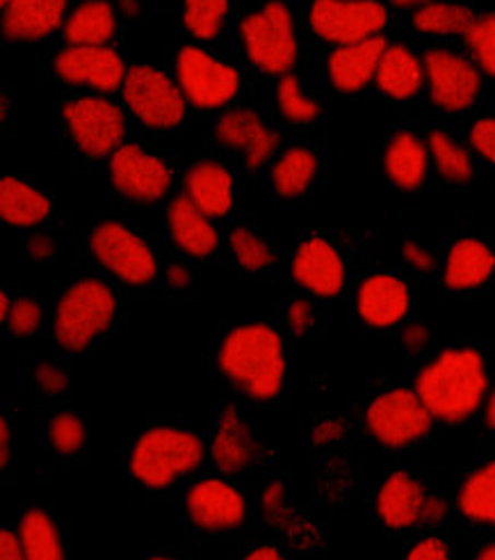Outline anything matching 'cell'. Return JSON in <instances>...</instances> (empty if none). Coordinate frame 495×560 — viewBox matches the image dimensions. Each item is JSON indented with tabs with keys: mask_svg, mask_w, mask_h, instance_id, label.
I'll return each mask as SVG.
<instances>
[{
	"mask_svg": "<svg viewBox=\"0 0 495 560\" xmlns=\"http://www.w3.org/2000/svg\"><path fill=\"white\" fill-rule=\"evenodd\" d=\"M465 44L471 48L478 67L495 79V14H480L465 31Z\"/></svg>",
	"mask_w": 495,
	"mask_h": 560,
	"instance_id": "obj_39",
	"label": "cell"
},
{
	"mask_svg": "<svg viewBox=\"0 0 495 560\" xmlns=\"http://www.w3.org/2000/svg\"><path fill=\"white\" fill-rule=\"evenodd\" d=\"M283 501H285L283 486L281 482H272V486H268L263 492V511L274 517L283 511Z\"/></svg>",
	"mask_w": 495,
	"mask_h": 560,
	"instance_id": "obj_50",
	"label": "cell"
},
{
	"mask_svg": "<svg viewBox=\"0 0 495 560\" xmlns=\"http://www.w3.org/2000/svg\"><path fill=\"white\" fill-rule=\"evenodd\" d=\"M288 325L293 335H306L313 325V310L306 300H295L288 310Z\"/></svg>",
	"mask_w": 495,
	"mask_h": 560,
	"instance_id": "obj_45",
	"label": "cell"
},
{
	"mask_svg": "<svg viewBox=\"0 0 495 560\" xmlns=\"http://www.w3.org/2000/svg\"><path fill=\"white\" fill-rule=\"evenodd\" d=\"M390 3H393L396 8H402V10H419L421 5H425L427 0H390Z\"/></svg>",
	"mask_w": 495,
	"mask_h": 560,
	"instance_id": "obj_57",
	"label": "cell"
},
{
	"mask_svg": "<svg viewBox=\"0 0 495 560\" xmlns=\"http://www.w3.org/2000/svg\"><path fill=\"white\" fill-rule=\"evenodd\" d=\"M495 272V254L478 238L457 241L443 266V282L450 291H475L484 287Z\"/></svg>",
	"mask_w": 495,
	"mask_h": 560,
	"instance_id": "obj_23",
	"label": "cell"
},
{
	"mask_svg": "<svg viewBox=\"0 0 495 560\" xmlns=\"http://www.w3.org/2000/svg\"><path fill=\"white\" fill-rule=\"evenodd\" d=\"M33 380H35L37 389L48 396H60L69 387V377L56 364H46V362L35 366Z\"/></svg>",
	"mask_w": 495,
	"mask_h": 560,
	"instance_id": "obj_42",
	"label": "cell"
},
{
	"mask_svg": "<svg viewBox=\"0 0 495 560\" xmlns=\"http://www.w3.org/2000/svg\"><path fill=\"white\" fill-rule=\"evenodd\" d=\"M402 254H404V261H406L411 268L421 270V272H429V270H434V266H436L434 254H432L425 245H421L419 241H406L404 247H402Z\"/></svg>",
	"mask_w": 495,
	"mask_h": 560,
	"instance_id": "obj_43",
	"label": "cell"
},
{
	"mask_svg": "<svg viewBox=\"0 0 495 560\" xmlns=\"http://www.w3.org/2000/svg\"><path fill=\"white\" fill-rule=\"evenodd\" d=\"M343 438H345L343 421L327 419V421H320L316 428H313V444H316V446H329V444L341 442Z\"/></svg>",
	"mask_w": 495,
	"mask_h": 560,
	"instance_id": "obj_44",
	"label": "cell"
},
{
	"mask_svg": "<svg viewBox=\"0 0 495 560\" xmlns=\"http://www.w3.org/2000/svg\"><path fill=\"white\" fill-rule=\"evenodd\" d=\"M56 73L71 85L115 92L126 81V65L108 46H69L56 58Z\"/></svg>",
	"mask_w": 495,
	"mask_h": 560,
	"instance_id": "obj_14",
	"label": "cell"
},
{
	"mask_svg": "<svg viewBox=\"0 0 495 560\" xmlns=\"http://www.w3.org/2000/svg\"><path fill=\"white\" fill-rule=\"evenodd\" d=\"M432 101L446 113H463L475 104L482 88L480 69L450 50L432 48L423 58Z\"/></svg>",
	"mask_w": 495,
	"mask_h": 560,
	"instance_id": "obj_12",
	"label": "cell"
},
{
	"mask_svg": "<svg viewBox=\"0 0 495 560\" xmlns=\"http://www.w3.org/2000/svg\"><path fill=\"white\" fill-rule=\"evenodd\" d=\"M42 325V307L31 298H19L12 304L8 329L14 337H31Z\"/></svg>",
	"mask_w": 495,
	"mask_h": 560,
	"instance_id": "obj_40",
	"label": "cell"
},
{
	"mask_svg": "<svg viewBox=\"0 0 495 560\" xmlns=\"http://www.w3.org/2000/svg\"><path fill=\"white\" fill-rule=\"evenodd\" d=\"M429 343V327L423 323H413L402 332V346L411 352H419Z\"/></svg>",
	"mask_w": 495,
	"mask_h": 560,
	"instance_id": "obj_47",
	"label": "cell"
},
{
	"mask_svg": "<svg viewBox=\"0 0 495 560\" xmlns=\"http://www.w3.org/2000/svg\"><path fill=\"white\" fill-rule=\"evenodd\" d=\"M217 366L249 400L270 402L281 394L285 377L281 337L263 323L233 327L220 346Z\"/></svg>",
	"mask_w": 495,
	"mask_h": 560,
	"instance_id": "obj_2",
	"label": "cell"
},
{
	"mask_svg": "<svg viewBox=\"0 0 495 560\" xmlns=\"http://www.w3.org/2000/svg\"><path fill=\"white\" fill-rule=\"evenodd\" d=\"M176 73L186 98L201 110L226 106L240 90V75L236 69L203 54V50L195 46L180 48Z\"/></svg>",
	"mask_w": 495,
	"mask_h": 560,
	"instance_id": "obj_11",
	"label": "cell"
},
{
	"mask_svg": "<svg viewBox=\"0 0 495 560\" xmlns=\"http://www.w3.org/2000/svg\"><path fill=\"white\" fill-rule=\"evenodd\" d=\"M28 254L35 261H50L56 257V241L50 236L37 234L28 241Z\"/></svg>",
	"mask_w": 495,
	"mask_h": 560,
	"instance_id": "obj_48",
	"label": "cell"
},
{
	"mask_svg": "<svg viewBox=\"0 0 495 560\" xmlns=\"http://www.w3.org/2000/svg\"><path fill=\"white\" fill-rule=\"evenodd\" d=\"M388 12L377 0H313L310 28L320 39L347 46L381 35Z\"/></svg>",
	"mask_w": 495,
	"mask_h": 560,
	"instance_id": "obj_9",
	"label": "cell"
},
{
	"mask_svg": "<svg viewBox=\"0 0 495 560\" xmlns=\"http://www.w3.org/2000/svg\"><path fill=\"white\" fill-rule=\"evenodd\" d=\"M167 226L174 245L188 257L203 259L220 247V234L197 203L188 195L172 199L167 209Z\"/></svg>",
	"mask_w": 495,
	"mask_h": 560,
	"instance_id": "obj_21",
	"label": "cell"
},
{
	"mask_svg": "<svg viewBox=\"0 0 495 560\" xmlns=\"http://www.w3.org/2000/svg\"><path fill=\"white\" fill-rule=\"evenodd\" d=\"M427 147L434 159L436 172L443 176V179L459 186L473 182L475 167H473L471 154H468V149L461 142H457L446 131H432L427 138Z\"/></svg>",
	"mask_w": 495,
	"mask_h": 560,
	"instance_id": "obj_34",
	"label": "cell"
},
{
	"mask_svg": "<svg viewBox=\"0 0 495 560\" xmlns=\"http://www.w3.org/2000/svg\"><path fill=\"white\" fill-rule=\"evenodd\" d=\"M10 3V0H3V5H8Z\"/></svg>",
	"mask_w": 495,
	"mask_h": 560,
	"instance_id": "obj_60",
	"label": "cell"
},
{
	"mask_svg": "<svg viewBox=\"0 0 495 560\" xmlns=\"http://www.w3.org/2000/svg\"><path fill=\"white\" fill-rule=\"evenodd\" d=\"M461 513L478 524H495V460L482 465L459 490Z\"/></svg>",
	"mask_w": 495,
	"mask_h": 560,
	"instance_id": "obj_32",
	"label": "cell"
},
{
	"mask_svg": "<svg viewBox=\"0 0 495 560\" xmlns=\"http://www.w3.org/2000/svg\"><path fill=\"white\" fill-rule=\"evenodd\" d=\"M293 277L308 293L333 298L345 289V261L329 241L308 238L295 254Z\"/></svg>",
	"mask_w": 495,
	"mask_h": 560,
	"instance_id": "obj_17",
	"label": "cell"
},
{
	"mask_svg": "<svg viewBox=\"0 0 495 560\" xmlns=\"http://www.w3.org/2000/svg\"><path fill=\"white\" fill-rule=\"evenodd\" d=\"M488 375L475 348H448L423 369L415 392L434 419L459 425L473 419L484 402Z\"/></svg>",
	"mask_w": 495,
	"mask_h": 560,
	"instance_id": "obj_1",
	"label": "cell"
},
{
	"mask_svg": "<svg viewBox=\"0 0 495 560\" xmlns=\"http://www.w3.org/2000/svg\"><path fill=\"white\" fill-rule=\"evenodd\" d=\"M190 522L208 533L233 530L245 522L247 505L243 494L224 480H201L188 494Z\"/></svg>",
	"mask_w": 495,
	"mask_h": 560,
	"instance_id": "obj_15",
	"label": "cell"
},
{
	"mask_svg": "<svg viewBox=\"0 0 495 560\" xmlns=\"http://www.w3.org/2000/svg\"><path fill=\"white\" fill-rule=\"evenodd\" d=\"M258 448L260 446L245 419L233 407H226L213 440L215 467L222 474H240L256 460Z\"/></svg>",
	"mask_w": 495,
	"mask_h": 560,
	"instance_id": "obj_25",
	"label": "cell"
},
{
	"mask_svg": "<svg viewBox=\"0 0 495 560\" xmlns=\"http://www.w3.org/2000/svg\"><path fill=\"white\" fill-rule=\"evenodd\" d=\"M318 174V156L310 149L293 147L274 163L272 184L281 197H302Z\"/></svg>",
	"mask_w": 495,
	"mask_h": 560,
	"instance_id": "obj_30",
	"label": "cell"
},
{
	"mask_svg": "<svg viewBox=\"0 0 495 560\" xmlns=\"http://www.w3.org/2000/svg\"><path fill=\"white\" fill-rule=\"evenodd\" d=\"M117 300L101 279L71 284L56 310V339L69 352H85L113 325Z\"/></svg>",
	"mask_w": 495,
	"mask_h": 560,
	"instance_id": "obj_4",
	"label": "cell"
},
{
	"mask_svg": "<svg viewBox=\"0 0 495 560\" xmlns=\"http://www.w3.org/2000/svg\"><path fill=\"white\" fill-rule=\"evenodd\" d=\"M0 465H10V425L5 423V419L0 421Z\"/></svg>",
	"mask_w": 495,
	"mask_h": 560,
	"instance_id": "obj_53",
	"label": "cell"
},
{
	"mask_svg": "<svg viewBox=\"0 0 495 560\" xmlns=\"http://www.w3.org/2000/svg\"><path fill=\"white\" fill-rule=\"evenodd\" d=\"M117 31V16L108 0H87L64 23L69 46H106Z\"/></svg>",
	"mask_w": 495,
	"mask_h": 560,
	"instance_id": "obj_29",
	"label": "cell"
},
{
	"mask_svg": "<svg viewBox=\"0 0 495 560\" xmlns=\"http://www.w3.org/2000/svg\"><path fill=\"white\" fill-rule=\"evenodd\" d=\"M110 182L115 190L138 203L165 199L172 186L169 167L135 144L119 147L110 161Z\"/></svg>",
	"mask_w": 495,
	"mask_h": 560,
	"instance_id": "obj_13",
	"label": "cell"
},
{
	"mask_svg": "<svg viewBox=\"0 0 495 560\" xmlns=\"http://www.w3.org/2000/svg\"><path fill=\"white\" fill-rule=\"evenodd\" d=\"M165 277H167V284L176 291H188L192 284V272L184 264H172Z\"/></svg>",
	"mask_w": 495,
	"mask_h": 560,
	"instance_id": "obj_51",
	"label": "cell"
},
{
	"mask_svg": "<svg viewBox=\"0 0 495 560\" xmlns=\"http://www.w3.org/2000/svg\"><path fill=\"white\" fill-rule=\"evenodd\" d=\"M276 101H279V110L285 119H291L295 124H308L313 119H318L320 106L316 101L308 98L295 75H283L276 88Z\"/></svg>",
	"mask_w": 495,
	"mask_h": 560,
	"instance_id": "obj_38",
	"label": "cell"
},
{
	"mask_svg": "<svg viewBox=\"0 0 495 560\" xmlns=\"http://www.w3.org/2000/svg\"><path fill=\"white\" fill-rule=\"evenodd\" d=\"M121 10L128 16H138L142 12V5H140V0H121Z\"/></svg>",
	"mask_w": 495,
	"mask_h": 560,
	"instance_id": "obj_56",
	"label": "cell"
},
{
	"mask_svg": "<svg viewBox=\"0 0 495 560\" xmlns=\"http://www.w3.org/2000/svg\"><path fill=\"white\" fill-rule=\"evenodd\" d=\"M62 117L81 154L103 159L119 149L126 121L113 101L101 96L73 98L62 108Z\"/></svg>",
	"mask_w": 495,
	"mask_h": 560,
	"instance_id": "obj_10",
	"label": "cell"
},
{
	"mask_svg": "<svg viewBox=\"0 0 495 560\" xmlns=\"http://www.w3.org/2000/svg\"><path fill=\"white\" fill-rule=\"evenodd\" d=\"M69 0H10L3 5V35L8 42L28 44L54 35Z\"/></svg>",
	"mask_w": 495,
	"mask_h": 560,
	"instance_id": "obj_19",
	"label": "cell"
},
{
	"mask_svg": "<svg viewBox=\"0 0 495 560\" xmlns=\"http://www.w3.org/2000/svg\"><path fill=\"white\" fill-rule=\"evenodd\" d=\"M484 423H486V428H493V430H495V389L491 392V396H488V400H486Z\"/></svg>",
	"mask_w": 495,
	"mask_h": 560,
	"instance_id": "obj_55",
	"label": "cell"
},
{
	"mask_svg": "<svg viewBox=\"0 0 495 560\" xmlns=\"http://www.w3.org/2000/svg\"><path fill=\"white\" fill-rule=\"evenodd\" d=\"M123 101L144 126L155 131H169L186 117V94L169 75L153 67H133L126 73Z\"/></svg>",
	"mask_w": 495,
	"mask_h": 560,
	"instance_id": "obj_7",
	"label": "cell"
},
{
	"mask_svg": "<svg viewBox=\"0 0 495 560\" xmlns=\"http://www.w3.org/2000/svg\"><path fill=\"white\" fill-rule=\"evenodd\" d=\"M429 147L411 131H400L388 140L384 170L388 182L400 190H419L427 179Z\"/></svg>",
	"mask_w": 495,
	"mask_h": 560,
	"instance_id": "obj_24",
	"label": "cell"
},
{
	"mask_svg": "<svg viewBox=\"0 0 495 560\" xmlns=\"http://www.w3.org/2000/svg\"><path fill=\"white\" fill-rule=\"evenodd\" d=\"M432 421L427 405L411 389H390L377 396L366 412L370 435L388 448H404L423 440Z\"/></svg>",
	"mask_w": 495,
	"mask_h": 560,
	"instance_id": "obj_8",
	"label": "cell"
},
{
	"mask_svg": "<svg viewBox=\"0 0 495 560\" xmlns=\"http://www.w3.org/2000/svg\"><path fill=\"white\" fill-rule=\"evenodd\" d=\"M10 298L3 293L0 295V318H3V323H8V318H10Z\"/></svg>",
	"mask_w": 495,
	"mask_h": 560,
	"instance_id": "obj_58",
	"label": "cell"
},
{
	"mask_svg": "<svg viewBox=\"0 0 495 560\" xmlns=\"http://www.w3.org/2000/svg\"><path fill=\"white\" fill-rule=\"evenodd\" d=\"M48 442L60 455H75L87 442V425L75 412H58L48 423Z\"/></svg>",
	"mask_w": 495,
	"mask_h": 560,
	"instance_id": "obj_37",
	"label": "cell"
},
{
	"mask_svg": "<svg viewBox=\"0 0 495 560\" xmlns=\"http://www.w3.org/2000/svg\"><path fill=\"white\" fill-rule=\"evenodd\" d=\"M186 195L208 218H224L233 209V176L213 161H201L186 172Z\"/></svg>",
	"mask_w": 495,
	"mask_h": 560,
	"instance_id": "obj_26",
	"label": "cell"
},
{
	"mask_svg": "<svg viewBox=\"0 0 495 560\" xmlns=\"http://www.w3.org/2000/svg\"><path fill=\"white\" fill-rule=\"evenodd\" d=\"M228 245L236 261L249 272L268 270L274 264V252L270 249V245L247 226L233 229L228 236Z\"/></svg>",
	"mask_w": 495,
	"mask_h": 560,
	"instance_id": "obj_36",
	"label": "cell"
},
{
	"mask_svg": "<svg viewBox=\"0 0 495 560\" xmlns=\"http://www.w3.org/2000/svg\"><path fill=\"white\" fill-rule=\"evenodd\" d=\"M478 558H482V560H495V542H488V545H484V547L480 549Z\"/></svg>",
	"mask_w": 495,
	"mask_h": 560,
	"instance_id": "obj_59",
	"label": "cell"
},
{
	"mask_svg": "<svg viewBox=\"0 0 495 560\" xmlns=\"http://www.w3.org/2000/svg\"><path fill=\"white\" fill-rule=\"evenodd\" d=\"M228 8L231 0H184V23L188 33L199 39L217 37Z\"/></svg>",
	"mask_w": 495,
	"mask_h": 560,
	"instance_id": "obj_35",
	"label": "cell"
},
{
	"mask_svg": "<svg viewBox=\"0 0 495 560\" xmlns=\"http://www.w3.org/2000/svg\"><path fill=\"white\" fill-rule=\"evenodd\" d=\"M19 538L23 542L25 558L33 560H60L64 558V549L60 542V533L56 522L50 520L48 513L25 511L19 522Z\"/></svg>",
	"mask_w": 495,
	"mask_h": 560,
	"instance_id": "obj_31",
	"label": "cell"
},
{
	"mask_svg": "<svg viewBox=\"0 0 495 560\" xmlns=\"http://www.w3.org/2000/svg\"><path fill=\"white\" fill-rule=\"evenodd\" d=\"M448 515V503L443 501L440 497H429L427 494V501H425V508H423V522L425 524H438L446 520Z\"/></svg>",
	"mask_w": 495,
	"mask_h": 560,
	"instance_id": "obj_52",
	"label": "cell"
},
{
	"mask_svg": "<svg viewBox=\"0 0 495 560\" xmlns=\"http://www.w3.org/2000/svg\"><path fill=\"white\" fill-rule=\"evenodd\" d=\"M240 39L249 60L268 73H288L297 60V35L291 10L283 3L263 5L245 16Z\"/></svg>",
	"mask_w": 495,
	"mask_h": 560,
	"instance_id": "obj_5",
	"label": "cell"
},
{
	"mask_svg": "<svg viewBox=\"0 0 495 560\" xmlns=\"http://www.w3.org/2000/svg\"><path fill=\"white\" fill-rule=\"evenodd\" d=\"M356 310L370 327H393L409 314V289L396 275H370L358 287Z\"/></svg>",
	"mask_w": 495,
	"mask_h": 560,
	"instance_id": "obj_18",
	"label": "cell"
},
{
	"mask_svg": "<svg viewBox=\"0 0 495 560\" xmlns=\"http://www.w3.org/2000/svg\"><path fill=\"white\" fill-rule=\"evenodd\" d=\"M90 252L98 266L128 287L151 284L158 275V259L153 249L119 222L98 224L90 236Z\"/></svg>",
	"mask_w": 495,
	"mask_h": 560,
	"instance_id": "obj_6",
	"label": "cell"
},
{
	"mask_svg": "<svg viewBox=\"0 0 495 560\" xmlns=\"http://www.w3.org/2000/svg\"><path fill=\"white\" fill-rule=\"evenodd\" d=\"M215 138L222 147L243 154L247 170H258L279 149V136L256 113L245 108L224 113L215 124Z\"/></svg>",
	"mask_w": 495,
	"mask_h": 560,
	"instance_id": "obj_16",
	"label": "cell"
},
{
	"mask_svg": "<svg viewBox=\"0 0 495 560\" xmlns=\"http://www.w3.org/2000/svg\"><path fill=\"white\" fill-rule=\"evenodd\" d=\"M50 211H54V203L31 184L14 179V176H5L0 184V218L8 226H37L50 215Z\"/></svg>",
	"mask_w": 495,
	"mask_h": 560,
	"instance_id": "obj_28",
	"label": "cell"
},
{
	"mask_svg": "<svg viewBox=\"0 0 495 560\" xmlns=\"http://www.w3.org/2000/svg\"><path fill=\"white\" fill-rule=\"evenodd\" d=\"M0 556H3L5 560H19V558H25V551H23V542L19 536H14V533L10 528H3L0 530Z\"/></svg>",
	"mask_w": 495,
	"mask_h": 560,
	"instance_id": "obj_49",
	"label": "cell"
},
{
	"mask_svg": "<svg viewBox=\"0 0 495 560\" xmlns=\"http://www.w3.org/2000/svg\"><path fill=\"white\" fill-rule=\"evenodd\" d=\"M475 14L461 3L448 0H427L425 5L413 12V28L425 35H465L471 28Z\"/></svg>",
	"mask_w": 495,
	"mask_h": 560,
	"instance_id": "obj_33",
	"label": "cell"
},
{
	"mask_svg": "<svg viewBox=\"0 0 495 560\" xmlns=\"http://www.w3.org/2000/svg\"><path fill=\"white\" fill-rule=\"evenodd\" d=\"M375 81L386 96L406 101L423 90L425 65L402 44L386 46Z\"/></svg>",
	"mask_w": 495,
	"mask_h": 560,
	"instance_id": "obj_27",
	"label": "cell"
},
{
	"mask_svg": "<svg viewBox=\"0 0 495 560\" xmlns=\"http://www.w3.org/2000/svg\"><path fill=\"white\" fill-rule=\"evenodd\" d=\"M247 558H251V560H266V558H270V560H279V558H281V553H279L274 547H256L254 551H249V553H247Z\"/></svg>",
	"mask_w": 495,
	"mask_h": 560,
	"instance_id": "obj_54",
	"label": "cell"
},
{
	"mask_svg": "<svg viewBox=\"0 0 495 560\" xmlns=\"http://www.w3.org/2000/svg\"><path fill=\"white\" fill-rule=\"evenodd\" d=\"M427 492L406 471L390 474L377 492V513L388 528H411L423 522V508Z\"/></svg>",
	"mask_w": 495,
	"mask_h": 560,
	"instance_id": "obj_22",
	"label": "cell"
},
{
	"mask_svg": "<svg viewBox=\"0 0 495 560\" xmlns=\"http://www.w3.org/2000/svg\"><path fill=\"white\" fill-rule=\"evenodd\" d=\"M386 46L388 44L381 35L338 46L329 58V79L333 88L343 94L361 92L377 75Z\"/></svg>",
	"mask_w": 495,
	"mask_h": 560,
	"instance_id": "obj_20",
	"label": "cell"
},
{
	"mask_svg": "<svg viewBox=\"0 0 495 560\" xmlns=\"http://www.w3.org/2000/svg\"><path fill=\"white\" fill-rule=\"evenodd\" d=\"M411 560L413 558H429V560H443V558H450V549L446 542H440L436 538H425L421 542H415L409 553Z\"/></svg>",
	"mask_w": 495,
	"mask_h": 560,
	"instance_id": "obj_46",
	"label": "cell"
},
{
	"mask_svg": "<svg viewBox=\"0 0 495 560\" xmlns=\"http://www.w3.org/2000/svg\"><path fill=\"white\" fill-rule=\"evenodd\" d=\"M203 460V444L195 432L180 428H151L130 451V474L153 490L195 471Z\"/></svg>",
	"mask_w": 495,
	"mask_h": 560,
	"instance_id": "obj_3",
	"label": "cell"
},
{
	"mask_svg": "<svg viewBox=\"0 0 495 560\" xmlns=\"http://www.w3.org/2000/svg\"><path fill=\"white\" fill-rule=\"evenodd\" d=\"M471 144L484 161L495 165V117H484L473 124Z\"/></svg>",
	"mask_w": 495,
	"mask_h": 560,
	"instance_id": "obj_41",
	"label": "cell"
}]
</instances>
